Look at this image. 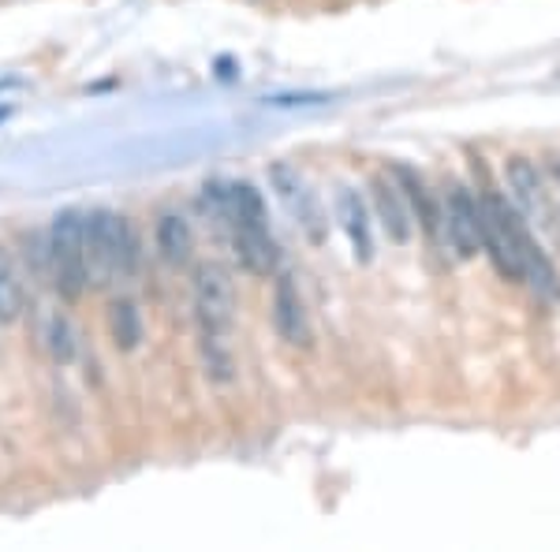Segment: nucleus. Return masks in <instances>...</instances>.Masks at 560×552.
I'll return each mask as SVG.
<instances>
[{
	"instance_id": "nucleus-15",
	"label": "nucleus",
	"mask_w": 560,
	"mask_h": 552,
	"mask_svg": "<svg viewBox=\"0 0 560 552\" xmlns=\"http://www.w3.org/2000/svg\"><path fill=\"white\" fill-rule=\"evenodd\" d=\"M23 306H26V292H23L20 269H15L12 255L0 247V325L20 321L23 318Z\"/></svg>"
},
{
	"instance_id": "nucleus-11",
	"label": "nucleus",
	"mask_w": 560,
	"mask_h": 552,
	"mask_svg": "<svg viewBox=\"0 0 560 552\" xmlns=\"http://www.w3.org/2000/svg\"><path fill=\"white\" fill-rule=\"evenodd\" d=\"M370 187H374V205H377V216H382V228L388 232V239H393V243H408L415 221H411L408 198H404L400 184H396V176H388V172H377Z\"/></svg>"
},
{
	"instance_id": "nucleus-14",
	"label": "nucleus",
	"mask_w": 560,
	"mask_h": 552,
	"mask_svg": "<svg viewBox=\"0 0 560 552\" xmlns=\"http://www.w3.org/2000/svg\"><path fill=\"white\" fill-rule=\"evenodd\" d=\"M38 337H42L45 355L57 362V366H68V362L75 359V348H79V343H75V329H71L68 314H60V310H49V314H45Z\"/></svg>"
},
{
	"instance_id": "nucleus-6",
	"label": "nucleus",
	"mask_w": 560,
	"mask_h": 552,
	"mask_svg": "<svg viewBox=\"0 0 560 552\" xmlns=\"http://www.w3.org/2000/svg\"><path fill=\"white\" fill-rule=\"evenodd\" d=\"M441 228H445V239L453 243L459 261L482 255V213H478V202L467 187L448 184L445 202H441Z\"/></svg>"
},
{
	"instance_id": "nucleus-2",
	"label": "nucleus",
	"mask_w": 560,
	"mask_h": 552,
	"mask_svg": "<svg viewBox=\"0 0 560 552\" xmlns=\"http://www.w3.org/2000/svg\"><path fill=\"white\" fill-rule=\"evenodd\" d=\"M45 269H49L52 287L60 298L75 303L86 292V216L75 210H65L52 221L49 243H45Z\"/></svg>"
},
{
	"instance_id": "nucleus-5",
	"label": "nucleus",
	"mask_w": 560,
	"mask_h": 552,
	"mask_svg": "<svg viewBox=\"0 0 560 552\" xmlns=\"http://www.w3.org/2000/svg\"><path fill=\"white\" fill-rule=\"evenodd\" d=\"M478 213H482V255H490L493 269L504 280H523L516 239H512V221H516L520 210L486 184L482 195H478Z\"/></svg>"
},
{
	"instance_id": "nucleus-3",
	"label": "nucleus",
	"mask_w": 560,
	"mask_h": 552,
	"mask_svg": "<svg viewBox=\"0 0 560 552\" xmlns=\"http://www.w3.org/2000/svg\"><path fill=\"white\" fill-rule=\"evenodd\" d=\"M135 235L124 216L97 210L86 216V277L94 284L135 273Z\"/></svg>"
},
{
	"instance_id": "nucleus-17",
	"label": "nucleus",
	"mask_w": 560,
	"mask_h": 552,
	"mask_svg": "<svg viewBox=\"0 0 560 552\" xmlns=\"http://www.w3.org/2000/svg\"><path fill=\"white\" fill-rule=\"evenodd\" d=\"M340 216H345V228L351 235V247H355L359 261H370V224H366V210L351 191H340Z\"/></svg>"
},
{
	"instance_id": "nucleus-9",
	"label": "nucleus",
	"mask_w": 560,
	"mask_h": 552,
	"mask_svg": "<svg viewBox=\"0 0 560 552\" xmlns=\"http://www.w3.org/2000/svg\"><path fill=\"white\" fill-rule=\"evenodd\" d=\"M273 325L284 343H292V348H311V318H306V303L292 277H277Z\"/></svg>"
},
{
	"instance_id": "nucleus-4",
	"label": "nucleus",
	"mask_w": 560,
	"mask_h": 552,
	"mask_svg": "<svg viewBox=\"0 0 560 552\" xmlns=\"http://www.w3.org/2000/svg\"><path fill=\"white\" fill-rule=\"evenodd\" d=\"M195 318L202 343H229V329L236 321V284L217 261H202L195 269Z\"/></svg>"
},
{
	"instance_id": "nucleus-7",
	"label": "nucleus",
	"mask_w": 560,
	"mask_h": 552,
	"mask_svg": "<svg viewBox=\"0 0 560 552\" xmlns=\"http://www.w3.org/2000/svg\"><path fill=\"white\" fill-rule=\"evenodd\" d=\"M512 239H516L523 280L535 287V295L549 298V303H560V273H557V266L549 261L546 250H541L538 243H535V235L527 232V224H523L520 213H516V221H512Z\"/></svg>"
},
{
	"instance_id": "nucleus-16",
	"label": "nucleus",
	"mask_w": 560,
	"mask_h": 552,
	"mask_svg": "<svg viewBox=\"0 0 560 552\" xmlns=\"http://www.w3.org/2000/svg\"><path fill=\"white\" fill-rule=\"evenodd\" d=\"M108 337L120 351H135L142 340V321H139V310H135V303L128 298H116L113 306H108Z\"/></svg>"
},
{
	"instance_id": "nucleus-10",
	"label": "nucleus",
	"mask_w": 560,
	"mask_h": 552,
	"mask_svg": "<svg viewBox=\"0 0 560 552\" xmlns=\"http://www.w3.org/2000/svg\"><path fill=\"white\" fill-rule=\"evenodd\" d=\"M393 176H396V184H400L404 198H408L411 216H419V228L427 232V239L438 247V243L445 239V228H441V205H438V198H433V191L427 187V179H422L419 172L408 168V165H396Z\"/></svg>"
},
{
	"instance_id": "nucleus-12",
	"label": "nucleus",
	"mask_w": 560,
	"mask_h": 552,
	"mask_svg": "<svg viewBox=\"0 0 560 552\" xmlns=\"http://www.w3.org/2000/svg\"><path fill=\"white\" fill-rule=\"evenodd\" d=\"M504 184H509V195L520 213H527V216L546 213V195H541L546 187H541L538 168L530 165L527 157H512L509 165H504Z\"/></svg>"
},
{
	"instance_id": "nucleus-18",
	"label": "nucleus",
	"mask_w": 560,
	"mask_h": 552,
	"mask_svg": "<svg viewBox=\"0 0 560 552\" xmlns=\"http://www.w3.org/2000/svg\"><path fill=\"white\" fill-rule=\"evenodd\" d=\"M549 176H553V187H557V210H560V161L549 165Z\"/></svg>"
},
{
	"instance_id": "nucleus-13",
	"label": "nucleus",
	"mask_w": 560,
	"mask_h": 552,
	"mask_svg": "<svg viewBox=\"0 0 560 552\" xmlns=\"http://www.w3.org/2000/svg\"><path fill=\"white\" fill-rule=\"evenodd\" d=\"M158 250L168 266H187L191 261V250H195V232L191 224L184 221L179 213H165L158 221Z\"/></svg>"
},
{
	"instance_id": "nucleus-1",
	"label": "nucleus",
	"mask_w": 560,
	"mask_h": 552,
	"mask_svg": "<svg viewBox=\"0 0 560 552\" xmlns=\"http://www.w3.org/2000/svg\"><path fill=\"white\" fill-rule=\"evenodd\" d=\"M217 210L232 224V243H236V258L247 273L269 277L277 273V243L266 228V205L261 195L250 184H232L229 191H217Z\"/></svg>"
},
{
	"instance_id": "nucleus-8",
	"label": "nucleus",
	"mask_w": 560,
	"mask_h": 552,
	"mask_svg": "<svg viewBox=\"0 0 560 552\" xmlns=\"http://www.w3.org/2000/svg\"><path fill=\"white\" fill-rule=\"evenodd\" d=\"M269 179H273L277 195L284 198V205L292 210L295 221L303 224V232L311 235L314 243H322V235H325L322 205H318V198H314L311 187H306V179L292 165H273L269 168Z\"/></svg>"
}]
</instances>
